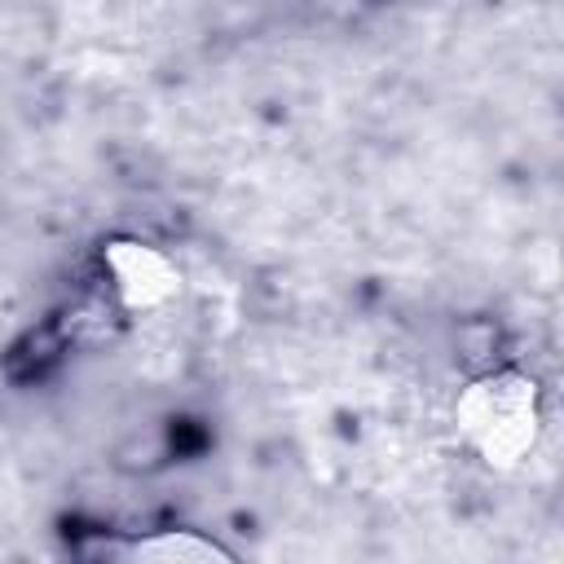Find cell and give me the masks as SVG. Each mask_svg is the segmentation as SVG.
I'll list each match as a JSON object with an SVG mask.
<instances>
[{
    "label": "cell",
    "instance_id": "7a4b0ae2",
    "mask_svg": "<svg viewBox=\"0 0 564 564\" xmlns=\"http://www.w3.org/2000/svg\"><path fill=\"white\" fill-rule=\"evenodd\" d=\"M101 278L115 304L132 317L163 313L185 286L181 264L159 242H145V238H110L101 247Z\"/></svg>",
    "mask_w": 564,
    "mask_h": 564
},
{
    "label": "cell",
    "instance_id": "6da1fadb",
    "mask_svg": "<svg viewBox=\"0 0 564 564\" xmlns=\"http://www.w3.org/2000/svg\"><path fill=\"white\" fill-rule=\"evenodd\" d=\"M449 427L458 445L489 471H516L524 467L546 432V405L533 375L498 366L471 375L449 410Z\"/></svg>",
    "mask_w": 564,
    "mask_h": 564
},
{
    "label": "cell",
    "instance_id": "3957f363",
    "mask_svg": "<svg viewBox=\"0 0 564 564\" xmlns=\"http://www.w3.org/2000/svg\"><path fill=\"white\" fill-rule=\"evenodd\" d=\"M115 555L123 560H145V564H229L234 551L225 542H216L212 533L198 529H154V533H137L128 538Z\"/></svg>",
    "mask_w": 564,
    "mask_h": 564
}]
</instances>
